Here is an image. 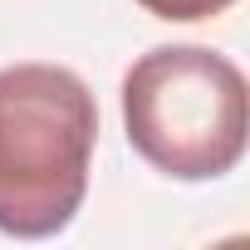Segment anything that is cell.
<instances>
[{
    "mask_svg": "<svg viewBox=\"0 0 250 250\" xmlns=\"http://www.w3.org/2000/svg\"><path fill=\"white\" fill-rule=\"evenodd\" d=\"M138 5L157 20H177V25H191V20H216L226 15L235 0H138Z\"/></svg>",
    "mask_w": 250,
    "mask_h": 250,
    "instance_id": "3957f363",
    "label": "cell"
},
{
    "mask_svg": "<svg viewBox=\"0 0 250 250\" xmlns=\"http://www.w3.org/2000/svg\"><path fill=\"white\" fill-rule=\"evenodd\" d=\"M235 59L206 44H157L123 74L133 152L172 182H216L245 157L250 103Z\"/></svg>",
    "mask_w": 250,
    "mask_h": 250,
    "instance_id": "7a4b0ae2",
    "label": "cell"
},
{
    "mask_svg": "<svg viewBox=\"0 0 250 250\" xmlns=\"http://www.w3.org/2000/svg\"><path fill=\"white\" fill-rule=\"evenodd\" d=\"M98 103L64 64L0 69V230L49 240L88 196Z\"/></svg>",
    "mask_w": 250,
    "mask_h": 250,
    "instance_id": "6da1fadb",
    "label": "cell"
}]
</instances>
